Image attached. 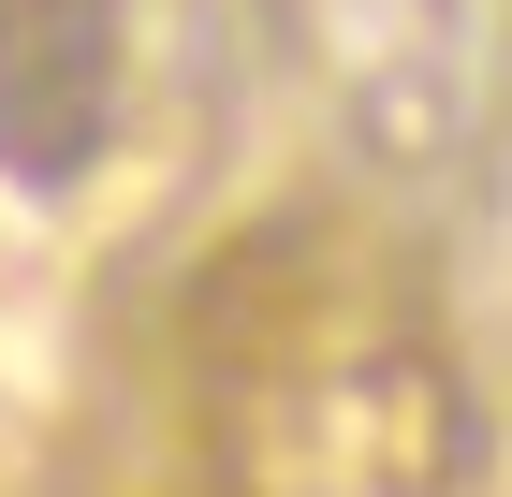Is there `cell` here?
Listing matches in <instances>:
<instances>
[{
	"mask_svg": "<svg viewBox=\"0 0 512 497\" xmlns=\"http://www.w3.org/2000/svg\"><path fill=\"white\" fill-rule=\"evenodd\" d=\"M132 88V0H0V176L74 191L118 147Z\"/></svg>",
	"mask_w": 512,
	"mask_h": 497,
	"instance_id": "1",
	"label": "cell"
}]
</instances>
